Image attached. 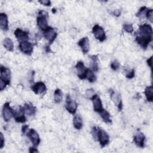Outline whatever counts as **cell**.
<instances>
[{"mask_svg": "<svg viewBox=\"0 0 153 153\" xmlns=\"http://www.w3.org/2000/svg\"><path fill=\"white\" fill-rule=\"evenodd\" d=\"M152 28L147 23L139 25V30L136 33V41L144 50H146L149 44L152 40Z\"/></svg>", "mask_w": 153, "mask_h": 153, "instance_id": "cell-1", "label": "cell"}, {"mask_svg": "<svg viewBox=\"0 0 153 153\" xmlns=\"http://www.w3.org/2000/svg\"><path fill=\"white\" fill-rule=\"evenodd\" d=\"M0 90L2 91L7 85L10 84L11 71L9 68L1 65L0 67Z\"/></svg>", "mask_w": 153, "mask_h": 153, "instance_id": "cell-2", "label": "cell"}, {"mask_svg": "<svg viewBox=\"0 0 153 153\" xmlns=\"http://www.w3.org/2000/svg\"><path fill=\"white\" fill-rule=\"evenodd\" d=\"M48 17V13L45 11L41 10L38 13V16L36 18V23L38 27L42 31H45L49 26H48L47 17Z\"/></svg>", "mask_w": 153, "mask_h": 153, "instance_id": "cell-3", "label": "cell"}, {"mask_svg": "<svg viewBox=\"0 0 153 153\" xmlns=\"http://www.w3.org/2000/svg\"><path fill=\"white\" fill-rule=\"evenodd\" d=\"M96 140H98L101 146L103 148L109 143V136L104 130L97 127Z\"/></svg>", "mask_w": 153, "mask_h": 153, "instance_id": "cell-4", "label": "cell"}, {"mask_svg": "<svg viewBox=\"0 0 153 153\" xmlns=\"http://www.w3.org/2000/svg\"><path fill=\"white\" fill-rule=\"evenodd\" d=\"M92 32L95 38H96L100 42H103L106 39V33L104 29L97 24L93 26L92 29Z\"/></svg>", "mask_w": 153, "mask_h": 153, "instance_id": "cell-5", "label": "cell"}, {"mask_svg": "<svg viewBox=\"0 0 153 153\" xmlns=\"http://www.w3.org/2000/svg\"><path fill=\"white\" fill-rule=\"evenodd\" d=\"M25 114V111L24 107L20 105L16 109L14 110L13 117L16 122L24 123L26 121V118Z\"/></svg>", "mask_w": 153, "mask_h": 153, "instance_id": "cell-6", "label": "cell"}, {"mask_svg": "<svg viewBox=\"0 0 153 153\" xmlns=\"http://www.w3.org/2000/svg\"><path fill=\"white\" fill-rule=\"evenodd\" d=\"M44 37L48 41V45L53 43L57 36V32L55 28L49 26L45 31L43 32Z\"/></svg>", "mask_w": 153, "mask_h": 153, "instance_id": "cell-7", "label": "cell"}, {"mask_svg": "<svg viewBox=\"0 0 153 153\" xmlns=\"http://www.w3.org/2000/svg\"><path fill=\"white\" fill-rule=\"evenodd\" d=\"M110 97L114 105L118 108V111H121L123 109V102L120 93L118 92H115L113 90H109Z\"/></svg>", "mask_w": 153, "mask_h": 153, "instance_id": "cell-8", "label": "cell"}, {"mask_svg": "<svg viewBox=\"0 0 153 153\" xmlns=\"http://www.w3.org/2000/svg\"><path fill=\"white\" fill-rule=\"evenodd\" d=\"M65 108L71 114L74 115L77 109V103L74 100L69 94H67L65 101Z\"/></svg>", "mask_w": 153, "mask_h": 153, "instance_id": "cell-9", "label": "cell"}, {"mask_svg": "<svg viewBox=\"0 0 153 153\" xmlns=\"http://www.w3.org/2000/svg\"><path fill=\"white\" fill-rule=\"evenodd\" d=\"M2 117L4 121L8 122L12 117H13L14 109L10 106V102L4 103L2 107Z\"/></svg>", "mask_w": 153, "mask_h": 153, "instance_id": "cell-10", "label": "cell"}, {"mask_svg": "<svg viewBox=\"0 0 153 153\" xmlns=\"http://www.w3.org/2000/svg\"><path fill=\"white\" fill-rule=\"evenodd\" d=\"M27 136L29 137L30 140L32 142L33 146L36 147L40 143L41 140L38 133L33 128H30L26 133Z\"/></svg>", "mask_w": 153, "mask_h": 153, "instance_id": "cell-11", "label": "cell"}, {"mask_svg": "<svg viewBox=\"0 0 153 153\" xmlns=\"http://www.w3.org/2000/svg\"><path fill=\"white\" fill-rule=\"evenodd\" d=\"M19 48L22 53L29 56H30L33 51V44L27 41L19 42Z\"/></svg>", "mask_w": 153, "mask_h": 153, "instance_id": "cell-12", "label": "cell"}, {"mask_svg": "<svg viewBox=\"0 0 153 153\" xmlns=\"http://www.w3.org/2000/svg\"><path fill=\"white\" fill-rule=\"evenodd\" d=\"M92 100L93 105V109L95 112L100 113L104 109L103 108V105L102 100L99 96L97 94H94L91 98L90 99Z\"/></svg>", "mask_w": 153, "mask_h": 153, "instance_id": "cell-13", "label": "cell"}, {"mask_svg": "<svg viewBox=\"0 0 153 153\" xmlns=\"http://www.w3.org/2000/svg\"><path fill=\"white\" fill-rule=\"evenodd\" d=\"M32 90L36 94H42L46 92L47 87L45 84L42 81H38L31 87Z\"/></svg>", "mask_w": 153, "mask_h": 153, "instance_id": "cell-14", "label": "cell"}, {"mask_svg": "<svg viewBox=\"0 0 153 153\" xmlns=\"http://www.w3.org/2000/svg\"><path fill=\"white\" fill-rule=\"evenodd\" d=\"M75 68L77 71V76L80 79H85V73L87 68H86L82 61H78L76 65Z\"/></svg>", "mask_w": 153, "mask_h": 153, "instance_id": "cell-15", "label": "cell"}, {"mask_svg": "<svg viewBox=\"0 0 153 153\" xmlns=\"http://www.w3.org/2000/svg\"><path fill=\"white\" fill-rule=\"evenodd\" d=\"M14 34L19 42L27 41L29 39V33L22 30L20 28H17L15 30Z\"/></svg>", "mask_w": 153, "mask_h": 153, "instance_id": "cell-16", "label": "cell"}, {"mask_svg": "<svg viewBox=\"0 0 153 153\" xmlns=\"http://www.w3.org/2000/svg\"><path fill=\"white\" fill-rule=\"evenodd\" d=\"M78 45L81 48L83 54H87L90 50V43L89 39L88 37H83L78 42Z\"/></svg>", "mask_w": 153, "mask_h": 153, "instance_id": "cell-17", "label": "cell"}, {"mask_svg": "<svg viewBox=\"0 0 153 153\" xmlns=\"http://www.w3.org/2000/svg\"><path fill=\"white\" fill-rule=\"evenodd\" d=\"M133 141L136 146L142 148L145 146V136L142 133L138 132L133 136Z\"/></svg>", "mask_w": 153, "mask_h": 153, "instance_id": "cell-18", "label": "cell"}, {"mask_svg": "<svg viewBox=\"0 0 153 153\" xmlns=\"http://www.w3.org/2000/svg\"><path fill=\"white\" fill-rule=\"evenodd\" d=\"M0 27L2 30H8V20L7 15L4 13H0Z\"/></svg>", "mask_w": 153, "mask_h": 153, "instance_id": "cell-19", "label": "cell"}, {"mask_svg": "<svg viewBox=\"0 0 153 153\" xmlns=\"http://www.w3.org/2000/svg\"><path fill=\"white\" fill-rule=\"evenodd\" d=\"M24 108H25V113L29 115V116H32V115H34L36 113V107L34 106L32 103L29 102V103H25L24 105Z\"/></svg>", "mask_w": 153, "mask_h": 153, "instance_id": "cell-20", "label": "cell"}, {"mask_svg": "<svg viewBox=\"0 0 153 153\" xmlns=\"http://www.w3.org/2000/svg\"><path fill=\"white\" fill-rule=\"evenodd\" d=\"M73 125L74 128L76 130H79L82 128L83 126L82 120V118L78 114H76L74 116L73 118Z\"/></svg>", "mask_w": 153, "mask_h": 153, "instance_id": "cell-21", "label": "cell"}, {"mask_svg": "<svg viewBox=\"0 0 153 153\" xmlns=\"http://www.w3.org/2000/svg\"><path fill=\"white\" fill-rule=\"evenodd\" d=\"M2 44L5 48L9 51H13L14 44L13 41L10 38H5L2 42Z\"/></svg>", "mask_w": 153, "mask_h": 153, "instance_id": "cell-22", "label": "cell"}, {"mask_svg": "<svg viewBox=\"0 0 153 153\" xmlns=\"http://www.w3.org/2000/svg\"><path fill=\"white\" fill-rule=\"evenodd\" d=\"M144 93L145 94L146 100L149 102H152L153 100V88L152 85L147 86L145 89Z\"/></svg>", "mask_w": 153, "mask_h": 153, "instance_id": "cell-23", "label": "cell"}, {"mask_svg": "<svg viewBox=\"0 0 153 153\" xmlns=\"http://www.w3.org/2000/svg\"><path fill=\"white\" fill-rule=\"evenodd\" d=\"M99 114H100V116L101 117V118H102L103 121L105 123H106L107 124H111L112 123L110 114L108 111H107L105 109H103Z\"/></svg>", "mask_w": 153, "mask_h": 153, "instance_id": "cell-24", "label": "cell"}, {"mask_svg": "<svg viewBox=\"0 0 153 153\" xmlns=\"http://www.w3.org/2000/svg\"><path fill=\"white\" fill-rule=\"evenodd\" d=\"M90 58L91 59L90 62V65L91 66L92 70L93 71H97L99 69V66H98V57L97 55H93L91 56H90Z\"/></svg>", "mask_w": 153, "mask_h": 153, "instance_id": "cell-25", "label": "cell"}, {"mask_svg": "<svg viewBox=\"0 0 153 153\" xmlns=\"http://www.w3.org/2000/svg\"><path fill=\"white\" fill-rule=\"evenodd\" d=\"M85 79H87L90 82H94L96 80V76H95L94 72L92 70L87 68L85 73Z\"/></svg>", "mask_w": 153, "mask_h": 153, "instance_id": "cell-26", "label": "cell"}, {"mask_svg": "<svg viewBox=\"0 0 153 153\" xmlns=\"http://www.w3.org/2000/svg\"><path fill=\"white\" fill-rule=\"evenodd\" d=\"M63 98V93L60 89L57 88L55 90L54 93V102L57 103H59L61 102Z\"/></svg>", "mask_w": 153, "mask_h": 153, "instance_id": "cell-27", "label": "cell"}, {"mask_svg": "<svg viewBox=\"0 0 153 153\" xmlns=\"http://www.w3.org/2000/svg\"><path fill=\"white\" fill-rule=\"evenodd\" d=\"M148 10V8H147L145 6L140 7L138 10V11L137 12V13L136 14V16L139 17L140 19L145 18Z\"/></svg>", "mask_w": 153, "mask_h": 153, "instance_id": "cell-28", "label": "cell"}, {"mask_svg": "<svg viewBox=\"0 0 153 153\" xmlns=\"http://www.w3.org/2000/svg\"><path fill=\"white\" fill-rule=\"evenodd\" d=\"M123 29L128 33H131L133 32V27L131 24H124Z\"/></svg>", "mask_w": 153, "mask_h": 153, "instance_id": "cell-29", "label": "cell"}, {"mask_svg": "<svg viewBox=\"0 0 153 153\" xmlns=\"http://www.w3.org/2000/svg\"><path fill=\"white\" fill-rule=\"evenodd\" d=\"M146 17L151 22H153V10L151 8H148L146 12Z\"/></svg>", "mask_w": 153, "mask_h": 153, "instance_id": "cell-30", "label": "cell"}, {"mask_svg": "<svg viewBox=\"0 0 153 153\" xmlns=\"http://www.w3.org/2000/svg\"><path fill=\"white\" fill-rule=\"evenodd\" d=\"M134 74H135V72H134V69H131V70L128 71H126V77L127 78H128V79H132L134 76Z\"/></svg>", "mask_w": 153, "mask_h": 153, "instance_id": "cell-31", "label": "cell"}, {"mask_svg": "<svg viewBox=\"0 0 153 153\" xmlns=\"http://www.w3.org/2000/svg\"><path fill=\"white\" fill-rule=\"evenodd\" d=\"M119 68H120V63L118 61L114 60L111 63V68L113 71H117L119 69Z\"/></svg>", "mask_w": 153, "mask_h": 153, "instance_id": "cell-32", "label": "cell"}, {"mask_svg": "<svg viewBox=\"0 0 153 153\" xmlns=\"http://www.w3.org/2000/svg\"><path fill=\"white\" fill-rule=\"evenodd\" d=\"M95 94L94 93V90L93 88H89L87 89L85 91V96L88 99H91V97Z\"/></svg>", "mask_w": 153, "mask_h": 153, "instance_id": "cell-33", "label": "cell"}, {"mask_svg": "<svg viewBox=\"0 0 153 153\" xmlns=\"http://www.w3.org/2000/svg\"><path fill=\"white\" fill-rule=\"evenodd\" d=\"M38 2L41 4L44 5L45 6H50L51 5V1L49 0H41V1H38Z\"/></svg>", "mask_w": 153, "mask_h": 153, "instance_id": "cell-34", "label": "cell"}, {"mask_svg": "<svg viewBox=\"0 0 153 153\" xmlns=\"http://www.w3.org/2000/svg\"><path fill=\"white\" fill-rule=\"evenodd\" d=\"M1 143H0V149H2L4 146L5 143V139L3 136L2 133H1Z\"/></svg>", "mask_w": 153, "mask_h": 153, "instance_id": "cell-35", "label": "cell"}, {"mask_svg": "<svg viewBox=\"0 0 153 153\" xmlns=\"http://www.w3.org/2000/svg\"><path fill=\"white\" fill-rule=\"evenodd\" d=\"M112 14L116 17H119L121 15V11L118 9H116L112 12Z\"/></svg>", "mask_w": 153, "mask_h": 153, "instance_id": "cell-36", "label": "cell"}, {"mask_svg": "<svg viewBox=\"0 0 153 153\" xmlns=\"http://www.w3.org/2000/svg\"><path fill=\"white\" fill-rule=\"evenodd\" d=\"M148 65L150 67L151 69H152V56H151L146 61Z\"/></svg>", "mask_w": 153, "mask_h": 153, "instance_id": "cell-37", "label": "cell"}, {"mask_svg": "<svg viewBox=\"0 0 153 153\" xmlns=\"http://www.w3.org/2000/svg\"><path fill=\"white\" fill-rule=\"evenodd\" d=\"M28 127H29V126H27V125H24V126H23V127H22V133H23V134H26V131H27V130L28 129Z\"/></svg>", "mask_w": 153, "mask_h": 153, "instance_id": "cell-38", "label": "cell"}, {"mask_svg": "<svg viewBox=\"0 0 153 153\" xmlns=\"http://www.w3.org/2000/svg\"><path fill=\"white\" fill-rule=\"evenodd\" d=\"M29 152H30V153H33V152H39L38 150L36 148H35V147H30V148H29Z\"/></svg>", "mask_w": 153, "mask_h": 153, "instance_id": "cell-39", "label": "cell"}, {"mask_svg": "<svg viewBox=\"0 0 153 153\" xmlns=\"http://www.w3.org/2000/svg\"><path fill=\"white\" fill-rule=\"evenodd\" d=\"M45 51H46L47 53H50V52H51V50H50V45H47V46L45 47Z\"/></svg>", "mask_w": 153, "mask_h": 153, "instance_id": "cell-40", "label": "cell"}, {"mask_svg": "<svg viewBox=\"0 0 153 153\" xmlns=\"http://www.w3.org/2000/svg\"><path fill=\"white\" fill-rule=\"evenodd\" d=\"M52 12H53V13H55L56 12V9H55V8H53V9H52Z\"/></svg>", "mask_w": 153, "mask_h": 153, "instance_id": "cell-41", "label": "cell"}]
</instances>
